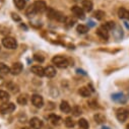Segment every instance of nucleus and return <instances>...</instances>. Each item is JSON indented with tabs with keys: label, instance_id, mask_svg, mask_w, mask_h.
Returning <instances> with one entry per match:
<instances>
[{
	"label": "nucleus",
	"instance_id": "nucleus-1",
	"mask_svg": "<svg viewBox=\"0 0 129 129\" xmlns=\"http://www.w3.org/2000/svg\"><path fill=\"white\" fill-rule=\"evenodd\" d=\"M52 63L54 64L55 66L59 67V68H66L69 65L68 60L65 57H63V56H55V57H53Z\"/></svg>",
	"mask_w": 129,
	"mask_h": 129
},
{
	"label": "nucleus",
	"instance_id": "nucleus-2",
	"mask_svg": "<svg viewBox=\"0 0 129 129\" xmlns=\"http://www.w3.org/2000/svg\"><path fill=\"white\" fill-rule=\"evenodd\" d=\"M47 16L49 18H52V19H56L58 21H64L65 20V16H64L61 12L53 9V8H49L48 11H47Z\"/></svg>",
	"mask_w": 129,
	"mask_h": 129
},
{
	"label": "nucleus",
	"instance_id": "nucleus-3",
	"mask_svg": "<svg viewBox=\"0 0 129 129\" xmlns=\"http://www.w3.org/2000/svg\"><path fill=\"white\" fill-rule=\"evenodd\" d=\"M2 45L6 49H10V50H13V49H16L17 48V42L12 37H5V38H3Z\"/></svg>",
	"mask_w": 129,
	"mask_h": 129
},
{
	"label": "nucleus",
	"instance_id": "nucleus-4",
	"mask_svg": "<svg viewBox=\"0 0 129 129\" xmlns=\"http://www.w3.org/2000/svg\"><path fill=\"white\" fill-rule=\"evenodd\" d=\"M71 12L73 13V15L79 19H84L85 18V14H84V10L77 5H74L71 7Z\"/></svg>",
	"mask_w": 129,
	"mask_h": 129
},
{
	"label": "nucleus",
	"instance_id": "nucleus-5",
	"mask_svg": "<svg viewBox=\"0 0 129 129\" xmlns=\"http://www.w3.org/2000/svg\"><path fill=\"white\" fill-rule=\"evenodd\" d=\"M116 117H117V119H118L119 122L123 123V122H125V121L127 120V118H128V111H127L126 109H124V108H120V109L117 110Z\"/></svg>",
	"mask_w": 129,
	"mask_h": 129
},
{
	"label": "nucleus",
	"instance_id": "nucleus-6",
	"mask_svg": "<svg viewBox=\"0 0 129 129\" xmlns=\"http://www.w3.org/2000/svg\"><path fill=\"white\" fill-rule=\"evenodd\" d=\"M31 103L36 108H42L44 106V99L40 94H33L31 95Z\"/></svg>",
	"mask_w": 129,
	"mask_h": 129
},
{
	"label": "nucleus",
	"instance_id": "nucleus-7",
	"mask_svg": "<svg viewBox=\"0 0 129 129\" xmlns=\"http://www.w3.org/2000/svg\"><path fill=\"white\" fill-rule=\"evenodd\" d=\"M15 110V105L13 103H4L0 107V111L2 114H9Z\"/></svg>",
	"mask_w": 129,
	"mask_h": 129
},
{
	"label": "nucleus",
	"instance_id": "nucleus-8",
	"mask_svg": "<svg viewBox=\"0 0 129 129\" xmlns=\"http://www.w3.org/2000/svg\"><path fill=\"white\" fill-rule=\"evenodd\" d=\"M34 8H35V11L36 13H42L44 12L46 9H47V5L44 1H42V0H39V1H36L34 4H33Z\"/></svg>",
	"mask_w": 129,
	"mask_h": 129
},
{
	"label": "nucleus",
	"instance_id": "nucleus-9",
	"mask_svg": "<svg viewBox=\"0 0 129 129\" xmlns=\"http://www.w3.org/2000/svg\"><path fill=\"white\" fill-rule=\"evenodd\" d=\"M23 69V66H22V64L20 62H15L12 64V66L10 67V73L13 74V75H18L21 73Z\"/></svg>",
	"mask_w": 129,
	"mask_h": 129
},
{
	"label": "nucleus",
	"instance_id": "nucleus-10",
	"mask_svg": "<svg viewBox=\"0 0 129 129\" xmlns=\"http://www.w3.org/2000/svg\"><path fill=\"white\" fill-rule=\"evenodd\" d=\"M29 125L33 129H41L44 125L43 121L40 119V118H37V117H34L29 120Z\"/></svg>",
	"mask_w": 129,
	"mask_h": 129
},
{
	"label": "nucleus",
	"instance_id": "nucleus-11",
	"mask_svg": "<svg viewBox=\"0 0 129 129\" xmlns=\"http://www.w3.org/2000/svg\"><path fill=\"white\" fill-rule=\"evenodd\" d=\"M30 71L33 72L35 75L40 76V77H42V76H44V75H45V68H43V67H42V66H40V65L31 66Z\"/></svg>",
	"mask_w": 129,
	"mask_h": 129
},
{
	"label": "nucleus",
	"instance_id": "nucleus-12",
	"mask_svg": "<svg viewBox=\"0 0 129 129\" xmlns=\"http://www.w3.org/2000/svg\"><path fill=\"white\" fill-rule=\"evenodd\" d=\"M96 35H98L100 38L104 39V40L109 39V31L103 26H100L99 28H96Z\"/></svg>",
	"mask_w": 129,
	"mask_h": 129
},
{
	"label": "nucleus",
	"instance_id": "nucleus-13",
	"mask_svg": "<svg viewBox=\"0 0 129 129\" xmlns=\"http://www.w3.org/2000/svg\"><path fill=\"white\" fill-rule=\"evenodd\" d=\"M92 7H93V4L90 0H82L81 2V8L86 11V12H90L92 10Z\"/></svg>",
	"mask_w": 129,
	"mask_h": 129
},
{
	"label": "nucleus",
	"instance_id": "nucleus-14",
	"mask_svg": "<svg viewBox=\"0 0 129 129\" xmlns=\"http://www.w3.org/2000/svg\"><path fill=\"white\" fill-rule=\"evenodd\" d=\"M112 99L115 102H118V103H125L126 102V96H124V94L122 92H118V93L112 94Z\"/></svg>",
	"mask_w": 129,
	"mask_h": 129
},
{
	"label": "nucleus",
	"instance_id": "nucleus-15",
	"mask_svg": "<svg viewBox=\"0 0 129 129\" xmlns=\"http://www.w3.org/2000/svg\"><path fill=\"white\" fill-rule=\"evenodd\" d=\"M60 110H61V112L67 114V113H69L71 111V107H70V105H69L68 102L62 101L61 104H60Z\"/></svg>",
	"mask_w": 129,
	"mask_h": 129
},
{
	"label": "nucleus",
	"instance_id": "nucleus-16",
	"mask_svg": "<svg viewBox=\"0 0 129 129\" xmlns=\"http://www.w3.org/2000/svg\"><path fill=\"white\" fill-rule=\"evenodd\" d=\"M45 75L47 77H50V78L54 77L56 75V69H55V67L54 66H47L45 68Z\"/></svg>",
	"mask_w": 129,
	"mask_h": 129
},
{
	"label": "nucleus",
	"instance_id": "nucleus-17",
	"mask_svg": "<svg viewBox=\"0 0 129 129\" xmlns=\"http://www.w3.org/2000/svg\"><path fill=\"white\" fill-rule=\"evenodd\" d=\"M78 93L83 98H88V96H90V89L86 86H81L78 89Z\"/></svg>",
	"mask_w": 129,
	"mask_h": 129
},
{
	"label": "nucleus",
	"instance_id": "nucleus-18",
	"mask_svg": "<svg viewBox=\"0 0 129 129\" xmlns=\"http://www.w3.org/2000/svg\"><path fill=\"white\" fill-rule=\"evenodd\" d=\"M118 16H119L120 18H122V19L128 18V16H129V10H127V9L124 8V7L119 8V10H118Z\"/></svg>",
	"mask_w": 129,
	"mask_h": 129
},
{
	"label": "nucleus",
	"instance_id": "nucleus-19",
	"mask_svg": "<svg viewBox=\"0 0 129 129\" xmlns=\"http://www.w3.org/2000/svg\"><path fill=\"white\" fill-rule=\"evenodd\" d=\"M49 120H50V122L53 124V125H59L60 123H61V118L59 117V116H57V115H50L49 116Z\"/></svg>",
	"mask_w": 129,
	"mask_h": 129
},
{
	"label": "nucleus",
	"instance_id": "nucleus-20",
	"mask_svg": "<svg viewBox=\"0 0 129 129\" xmlns=\"http://www.w3.org/2000/svg\"><path fill=\"white\" fill-rule=\"evenodd\" d=\"M10 72V68L6 65V64L0 62V74H8Z\"/></svg>",
	"mask_w": 129,
	"mask_h": 129
},
{
	"label": "nucleus",
	"instance_id": "nucleus-21",
	"mask_svg": "<svg viewBox=\"0 0 129 129\" xmlns=\"http://www.w3.org/2000/svg\"><path fill=\"white\" fill-rule=\"evenodd\" d=\"M93 118H94V121H95L96 123H99V124L104 123V122L106 121V117H105L103 114H101V113H96V114L93 116Z\"/></svg>",
	"mask_w": 129,
	"mask_h": 129
},
{
	"label": "nucleus",
	"instance_id": "nucleus-22",
	"mask_svg": "<svg viewBox=\"0 0 129 129\" xmlns=\"http://www.w3.org/2000/svg\"><path fill=\"white\" fill-rule=\"evenodd\" d=\"M13 3L17 9L21 10L25 7V0H13Z\"/></svg>",
	"mask_w": 129,
	"mask_h": 129
},
{
	"label": "nucleus",
	"instance_id": "nucleus-23",
	"mask_svg": "<svg viewBox=\"0 0 129 129\" xmlns=\"http://www.w3.org/2000/svg\"><path fill=\"white\" fill-rule=\"evenodd\" d=\"M78 125L81 129H88V127H89V124H88L87 120L84 119V118H80L78 120Z\"/></svg>",
	"mask_w": 129,
	"mask_h": 129
},
{
	"label": "nucleus",
	"instance_id": "nucleus-24",
	"mask_svg": "<svg viewBox=\"0 0 129 129\" xmlns=\"http://www.w3.org/2000/svg\"><path fill=\"white\" fill-rule=\"evenodd\" d=\"M10 98V95L7 91L5 90H0V101H2V102H7Z\"/></svg>",
	"mask_w": 129,
	"mask_h": 129
},
{
	"label": "nucleus",
	"instance_id": "nucleus-25",
	"mask_svg": "<svg viewBox=\"0 0 129 129\" xmlns=\"http://www.w3.org/2000/svg\"><path fill=\"white\" fill-rule=\"evenodd\" d=\"M68 26H72L76 23V18L75 17H72V16H68V17H65V20H64Z\"/></svg>",
	"mask_w": 129,
	"mask_h": 129
},
{
	"label": "nucleus",
	"instance_id": "nucleus-26",
	"mask_svg": "<svg viewBox=\"0 0 129 129\" xmlns=\"http://www.w3.org/2000/svg\"><path fill=\"white\" fill-rule=\"evenodd\" d=\"M76 30L79 34H86L88 31V26H86L84 24H78L76 27Z\"/></svg>",
	"mask_w": 129,
	"mask_h": 129
},
{
	"label": "nucleus",
	"instance_id": "nucleus-27",
	"mask_svg": "<svg viewBox=\"0 0 129 129\" xmlns=\"http://www.w3.org/2000/svg\"><path fill=\"white\" fill-rule=\"evenodd\" d=\"M106 13L103 11V10H96L94 13H93V16L98 19V20H102L104 17H105Z\"/></svg>",
	"mask_w": 129,
	"mask_h": 129
},
{
	"label": "nucleus",
	"instance_id": "nucleus-28",
	"mask_svg": "<svg viewBox=\"0 0 129 129\" xmlns=\"http://www.w3.org/2000/svg\"><path fill=\"white\" fill-rule=\"evenodd\" d=\"M17 103H18L19 105H21V106H25V105H26V103H27V99H26V96H25V95H23V94H21V95L17 96Z\"/></svg>",
	"mask_w": 129,
	"mask_h": 129
},
{
	"label": "nucleus",
	"instance_id": "nucleus-29",
	"mask_svg": "<svg viewBox=\"0 0 129 129\" xmlns=\"http://www.w3.org/2000/svg\"><path fill=\"white\" fill-rule=\"evenodd\" d=\"M64 124H65L66 127L71 128V127L74 126V121H73V119L71 117H67L65 120H64Z\"/></svg>",
	"mask_w": 129,
	"mask_h": 129
},
{
	"label": "nucleus",
	"instance_id": "nucleus-30",
	"mask_svg": "<svg viewBox=\"0 0 129 129\" xmlns=\"http://www.w3.org/2000/svg\"><path fill=\"white\" fill-rule=\"evenodd\" d=\"M102 26H103V27H105V28L109 31V30L113 29V28L116 26V24H115V22H114V21H108V22H106L105 24H103Z\"/></svg>",
	"mask_w": 129,
	"mask_h": 129
},
{
	"label": "nucleus",
	"instance_id": "nucleus-31",
	"mask_svg": "<svg viewBox=\"0 0 129 129\" xmlns=\"http://www.w3.org/2000/svg\"><path fill=\"white\" fill-rule=\"evenodd\" d=\"M25 13H26V15H27V16H30V15H34V14H36V11H35L34 6H33V5H29V6L26 8Z\"/></svg>",
	"mask_w": 129,
	"mask_h": 129
},
{
	"label": "nucleus",
	"instance_id": "nucleus-32",
	"mask_svg": "<svg viewBox=\"0 0 129 129\" xmlns=\"http://www.w3.org/2000/svg\"><path fill=\"white\" fill-rule=\"evenodd\" d=\"M72 114H73L74 116H79V115L81 114V109H80V107H78V106L73 107V108H72Z\"/></svg>",
	"mask_w": 129,
	"mask_h": 129
},
{
	"label": "nucleus",
	"instance_id": "nucleus-33",
	"mask_svg": "<svg viewBox=\"0 0 129 129\" xmlns=\"http://www.w3.org/2000/svg\"><path fill=\"white\" fill-rule=\"evenodd\" d=\"M34 59L38 62H44V57L41 56V55H35L34 56Z\"/></svg>",
	"mask_w": 129,
	"mask_h": 129
},
{
	"label": "nucleus",
	"instance_id": "nucleus-34",
	"mask_svg": "<svg viewBox=\"0 0 129 129\" xmlns=\"http://www.w3.org/2000/svg\"><path fill=\"white\" fill-rule=\"evenodd\" d=\"M12 18H13L14 20H20V18L17 16V14H14V13H12Z\"/></svg>",
	"mask_w": 129,
	"mask_h": 129
},
{
	"label": "nucleus",
	"instance_id": "nucleus-35",
	"mask_svg": "<svg viewBox=\"0 0 129 129\" xmlns=\"http://www.w3.org/2000/svg\"><path fill=\"white\" fill-rule=\"evenodd\" d=\"M21 129H29V128H27V127H22Z\"/></svg>",
	"mask_w": 129,
	"mask_h": 129
},
{
	"label": "nucleus",
	"instance_id": "nucleus-36",
	"mask_svg": "<svg viewBox=\"0 0 129 129\" xmlns=\"http://www.w3.org/2000/svg\"><path fill=\"white\" fill-rule=\"evenodd\" d=\"M126 128H127V129H129V124H128V125L126 126Z\"/></svg>",
	"mask_w": 129,
	"mask_h": 129
},
{
	"label": "nucleus",
	"instance_id": "nucleus-37",
	"mask_svg": "<svg viewBox=\"0 0 129 129\" xmlns=\"http://www.w3.org/2000/svg\"><path fill=\"white\" fill-rule=\"evenodd\" d=\"M0 50H1V47H0Z\"/></svg>",
	"mask_w": 129,
	"mask_h": 129
},
{
	"label": "nucleus",
	"instance_id": "nucleus-38",
	"mask_svg": "<svg viewBox=\"0 0 129 129\" xmlns=\"http://www.w3.org/2000/svg\"><path fill=\"white\" fill-rule=\"evenodd\" d=\"M128 19H129V16H128Z\"/></svg>",
	"mask_w": 129,
	"mask_h": 129
}]
</instances>
